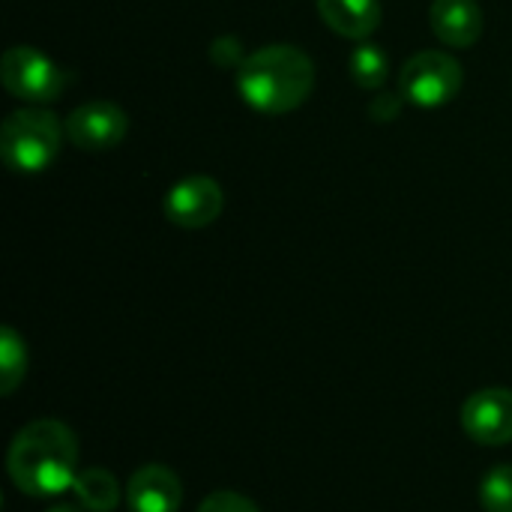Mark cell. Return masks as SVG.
<instances>
[{"mask_svg": "<svg viewBox=\"0 0 512 512\" xmlns=\"http://www.w3.org/2000/svg\"><path fill=\"white\" fill-rule=\"evenodd\" d=\"M0 81L15 99L33 102V105H48V102H57L66 93L69 75H66V69H60L39 48L12 45V48L3 51Z\"/></svg>", "mask_w": 512, "mask_h": 512, "instance_id": "obj_4", "label": "cell"}, {"mask_svg": "<svg viewBox=\"0 0 512 512\" xmlns=\"http://www.w3.org/2000/svg\"><path fill=\"white\" fill-rule=\"evenodd\" d=\"M213 60L219 63V66H225V69H237L246 57H243V45H240V39H234V36H222V39H216L213 42Z\"/></svg>", "mask_w": 512, "mask_h": 512, "instance_id": "obj_17", "label": "cell"}, {"mask_svg": "<svg viewBox=\"0 0 512 512\" xmlns=\"http://www.w3.org/2000/svg\"><path fill=\"white\" fill-rule=\"evenodd\" d=\"M315 87V63L297 45H264L237 66V93L261 114L300 108Z\"/></svg>", "mask_w": 512, "mask_h": 512, "instance_id": "obj_2", "label": "cell"}, {"mask_svg": "<svg viewBox=\"0 0 512 512\" xmlns=\"http://www.w3.org/2000/svg\"><path fill=\"white\" fill-rule=\"evenodd\" d=\"M462 90V63L447 51H417L399 72L402 99L420 108H441Z\"/></svg>", "mask_w": 512, "mask_h": 512, "instance_id": "obj_5", "label": "cell"}, {"mask_svg": "<svg viewBox=\"0 0 512 512\" xmlns=\"http://www.w3.org/2000/svg\"><path fill=\"white\" fill-rule=\"evenodd\" d=\"M24 375H27V345L12 327H3L0 330V393L12 396L15 387L24 381Z\"/></svg>", "mask_w": 512, "mask_h": 512, "instance_id": "obj_14", "label": "cell"}, {"mask_svg": "<svg viewBox=\"0 0 512 512\" xmlns=\"http://www.w3.org/2000/svg\"><path fill=\"white\" fill-rule=\"evenodd\" d=\"M348 69H351L354 84H360L366 90H378V87H384V81L390 75V60L381 45L360 42L348 57Z\"/></svg>", "mask_w": 512, "mask_h": 512, "instance_id": "obj_13", "label": "cell"}, {"mask_svg": "<svg viewBox=\"0 0 512 512\" xmlns=\"http://www.w3.org/2000/svg\"><path fill=\"white\" fill-rule=\"evenodd\" d=\"M66 126L48 108H21L12 111L0 126V156L15 174H39L45 171L63 144Z\"/></svg>", "mask_w": 512, "mask_h": 512, "instance_id": "obj_3", "label": "cell"}, {"mask_svg": "<svg viewBox=\"0 0 512 512\" xmlns=\"http://www.w3.org/2000/svg\"><path fill=\"white\" fill-rule=\"evenodd\" d=\"M132 512H177L183 507V483L165 465H141L126 483Z\"/></svg>", "mask_w": 512, "mask_h": 512, "instance_id": "obj_9", "label": "cell"}, {"mask_svg": "<svg viewBox=\"0 0 512 512\" xmlns=\"http://www.w3.org/2000/svg\"><path fill=\"white\" fill-rule=\"evenodd\" d=\"M75 501L87 512H114L120 504V486L105 468H84L72 483Z\"/></svg>", "mask_w": 512, "mask_h": 512, "instance_id": "obj_12", "label": "cell"}, {"mask_svg": "<svg viewBox=\"0 0 512 512\" xmlns=\"http://www.w3.org/2000/svg\"><path fill=\"white\" fill-rule=\"evenodd\" d=\"M480 504L486 512H512V465H495L483 477Z\"/></svg>", "mask_w": 512, "mask_h": 512, "instance_id": "obj_15", "label": "cell"}, {"mask_svg": "<svg viewBox=\"0 0 512 512\" xmlns=\"http://www.w3.org/2000/svg\"><path fill=\"white\" fill-rule=\"evenodd\" d=\"M399 108H402V93H381V96L372 99L369 114H372V120H378V123H390V120L399 117Z\"/></svg>", "mask_w": 512, "mask_h": 512, "instance_id": "obj_18", "label": "cell"}, {"mask_svg": "<svg viewBox=\"0 0 512 512\" xmlns=\"http://www.w3.org/2000/svg\"><path fill=\"white\" fill-rule=\"evenodd\" d=\"M318 15L333 33L363 42L381 24V3L378 0H318Z\"/></svg>", "mask_w": 512, "mask_h": 512, "instance_id": "obj_11", "label": "cell"}, {"mask_svg": "<svg viewBox=\"0 0 512 512\" xmlns=\"http://www.w3.org/2000/svg\"><path fill=\"white\" fill-rule=\"evenodd\" d=\"M12 483L33 498H51L72 489L78 477V441L60 420H36L24 426L6 453Z\"/></svg>", "mask_w": 512, "mask_h": 512, "instance_id": "obj_1", "label": "cell"}, {"mask_svg": "<svg viewBox=\"0 0 512 512\" xmlns=\"http://www.w3.org/2000/svg\"><path fill=\"white\" fill-rule=\"evenodd\" d=\"M462 429L471 441L486 447L512 444V390L486 387L462 405Z\"/></svg>", "mask_w": 512, "mask_h": 512, "instance_id": "obj_8", "label": "cell"}, {"mask_svg": "<svg viewBox=\"0 0 512 512\" xmlns=\"http://www.w3.org/2000/svg\"><path fill=\"white\" fill-rule=\"evenodd\" d=\"M432 33L450 48H471L483 33V9L477 0H432Z\"/></svg>", "mask_w": 512, "mask_h": 512, "instance_id": "obj_10", "label": "cell"}, {"mask_svg": "<svg viewBox=\"0 0 512 512\" xmlns=\"http://www.w3.org/2000/svg\"><path fill=\"white\" fill-rule=\"evenodd\" d=\"M222 207H225L222 186L204 174L183 177L165 192L162 201L165 219L174 222L177 228H207L222 216Z\"/></svg>", "mask_w": 512, "mask_h": 512, "instance_id": "obj_6", "label": "cell"}, {"mask_svg": "<svg viewBox=\"0 0 512 512\" xmlns=\"http://www.w3.org/2000/svg\"><path fill=\"white\" fill-rule=\"evenodd\" d=\"M66 138L78 150H114L129 129V117L120 105L108 99H93L78 105L66 117Z\"/></svg>", "mask_w": 512, "mask_h": 512, "instance_id": "obj_7", "label": "cell"}, {"mask_svg": "<svg viewBox=\"0 0 512 512\" xmlns=\"http://www.w3.org/2000/svg\"><path fill=\"white\" fill-rule=\"evenodd\" d=\"M48 512H87L81 504H60V507H54V510Z\"/></svg>", "mask_w": 512, "mask_h": 512, "instance_id": "obj_19", "label": "cell"}, {"mask_svg": "<svg viewBox=\"0 0 512 512\" xmlns=\"http://www.w3.org/2000/svg\"><path fill=\"white\" fill-rule=\"evenodd\" d=\"M198 512H261V510H258V504H255V501H249L246 495L222 489V492L207 495V498L201 501Z\"/></svg>", "mask_w": 512, "mask_h": 512, "instance_id": "obj_16", "label": "cell"}]
</instances>
